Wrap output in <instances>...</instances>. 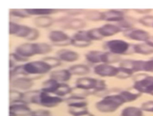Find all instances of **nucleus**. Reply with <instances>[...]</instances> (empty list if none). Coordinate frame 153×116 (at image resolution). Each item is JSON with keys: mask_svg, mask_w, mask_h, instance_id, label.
Returning <instances> with one entry per match:
<instances>
[{"mask_svg": "<svg viewBox=\"0 0 153 116\" xmlns=\"http://www.w3.org/2000/svg\"><path fill=\"white\" fill-rule=\"evenodd\" d=\"M49 38L50 40L56 43H63L65 42L67 44L68 42H71V41L69 40V37L67 34L61 31H53L50 33L49 35Z\"/></svg>", "mask_w": 153, "mask_h": 116, "instance_id": "11", "label": "nucleus"}, {"mask_svg": "<svg viewBox=\"0 0 153 116\" xmlns=\"http://www.w3.org/2000/svg\"><path fill=\"white\" fill-rule=\"evenodd\" d=\"M131 45L128 41L122 39H112L104 43L106 51L121 57L131 53Z\"/></svg>", "mask_w": 153, "mask_h": 116, "instance_id": "1", "label": "nucleus"}, {"mask_svg": "<svg viewBox=\"0 0 153 116\" xmlns=\"http://www.w3.org/2000/svg\"><path fill=\"white\" fill-rule=\"evenodd\" d=\"M27 14L33 15H44L52 14L53 11V10L50 9H30L26 10Z\"/></svg>", "mask_w": 153, "mask_h": 116, "instance_id": "19", "label": "nucleus"}, {"mask_svg": "<svg viewBox=\"0 0 153 116\" xmlns=\"http://www.w3.org/2000/svg\"><path fill=\"white\" fill-rule=\"evenodd\" d=\"M137 21L142 26L146 28H153V15L148 14L142 16Z\"/></svg>", "mask_w": 153, "mask_h": 116, "instance_id": "14", "label": "nucleus"}, {"mask_svg": "<svg viewBox=\"0 0 153 116\" xmlns=\"http://www.w3.org/2000/svg\"><path fill=\"white\" fill-rule=\"evenodd\" d=\"M58 55L61 59L68 62H72L77 60L79 55L76 52L68 50H62L58 52Z\"/></svg>", "mask_w": 153, "mask_h": 116, "instance_id": "12", "label": "nucleus"}, {"mask_svg": "<svg viewBox=\"0 0 153 116\" xmlns=\"http://www.w3.org/2000/svg\"><path fill=\"white\" fill-rule=\"evenodd\" d=\"M71 72L74 75H85L90 72V69L85 65H75L70 68Z\"/></svg>", "mask_w": 153, "mask_h": 116, "instance_id": "15", "label": "nucleus"}, {"mask_svg": "<svg viewBox=\"0 0 153 116\" xmlns=\"http://www.w3.org/2000/svg\"><path fill=\"white\" fill-rule=\"evenodd\" d=\"M146 43L149 46H150L151 48H152L153 49V36H152V35H151L149 40Z\"/></svg>", "mask_w": 153, "mask_h": 116, "instance_id": "23", "label": "nucleus"}, {"mask_svg": "<svg viewBox=\"0 0 153 116\" xmlns=\"http://www.w3.org/2000/svg\"><path fill=\"white\" fill-rule=\"evenodd\" d=\"M92 41L89 39L87 32L80 31L76 34L71 40V43L77 47H84L89 46Z\"/></svg>", "mask_w": 153, "mask_h": 116, "instance_id": "9", "label": "nucleus"}, {"mask_svg": "<svg viewBox=\"0 0 153 116\" xmlns=\"http://www.w3.org/2000/svg\"><path fill=\"white\" fill-rule=\"evenodd\" d=\"M134 24L135 23L132 19L128 18L127 16L124 20L117 24L121 28L123 32L134 27Z\"/></svg>", "mask_w": 153, "mask_h": 116, "instance_id": "17", "label": "nucleus"}, {"mask_svg": "<svg viewBox=\"0 0 153 116\" xmlns=\"http://www.w3.org/2000/svg\"><path fill=\"white\" fill-rule=\"evenodd\" d=\"M103 21L112 24H119L127 17L126 11L123 10H109L103 12Z\"/></svg>", "mask_w": 153, "mask_h": 116, "instance_id": "6", "label": "nucleus"}, {"mask_svg": "<svg viewBox=\"0 0 153 116\" xmlns=\"http://www.w3.org/2000/svg\"><path fill=\"white\" fill-rule=\"evenodd\" d=\"M103 38L112 37L123 33V30L117 24L107 23L97 28Z\"/></svg>", "mask_w": 153, "mask_h": 116, "instance_id": "7", "label": "nucleus"}, {"mask_svg": "<svg viewBox=\"0 0 153 116\" xmlns=\"http://www.w3.org/2000/svg\"><path fill=\"white\" fill-rule=\"evenodd\" d=\"M131 53L142 56H153V49L146 43H136L131 45Z\"/></svg>", "mask_w": 153, "mask_h": 116, "instance_id": "8", "label": "nucleus"}, {"mask_svg": "<svg viewBox=\"0 0 153 116\" xmlns=\"http://www.w3.org/2000/svg\"><path fill=\"white\" fill-rule=\"evenodd\" d=\"M122 33L126 39L137 43L147 42L151 35L147 30L135 27L124 31Z\"/></svg>", "mask_w": 153, "mask_h": 116, "instance_id": "3", "label": "nucleus"}, {"mask_svg": "<svg viewBox=\"0 0 153 116\" xmlns=\"http://www.w3.org/2000/svg\"><path fill=\"white\" fill-rule=\"evenodd\" d=\"M52 66L47 62L34 61L27 63L23 66L24 71L30 74H44L49 72Z\"/></svg>", "mask_w": 153, "mask_h": 116, "instance_id": "5", "label": "nucleus"}, {"mask_svg": "<svg viewBox=\"0 0 153 116\" xmlns=\"http://www.w3.org/2000/svg\"><path fill=\"white\" fill-rule=\"evenodd\" d=\"M11 13L14 16H17L18 17H21L26 16H27V12L25 13V12H21V10H13Z\"/></svg>", "mask_w": 153, "mask_h": 116, "instance_id": "22", "label": "nucleus"}, {"mask_svg": "<svg viewBox=\"0 0 153 116\" xmlns=\"http://www.w3.org/2000/svg\"><path fill=\"white\" fill-rule=\"evenodd\" d=\"M103 52L100 51H91L86 54V58L89 62L94 64L102 63V55Z\"/></svg>", "mask_w": 153, "mask_h": 116, "instance_id": "13", "label": "nucleus"}, {"mask_svg": "<svg viewBox=\"0 0 153 116\" xmlns=\"http://www.w3.org/2000/svg\"></svg>", "mask_w": 153, "mask_h": 116, "instance_id": "24", "label": "nucleus"}, {"mask_svg": "<svg viewBox=\"0 0 153 116\" xmlns=\"http://www.w3.org/2000/svg\"><path fill=\"white\" fill-rule=\"evenodd\" d=\"M142 76L140 79L136 81L135 86L140 89L147 88L148 90H153V75L142 73Z\"/></svg>", "mask_w": 153, "mask_h": 116, "instance_id": "10", "label": "nucleus"}, {"mask_svg": "<svg viewBox=\"0 0 153 116\" xmlns=\"http://www.w3.org/2000/svg\"><path fill=\"white\" fill-rule=\"evenodd\" d=\"M36 24L39 27H46L49 26L52 23V20L51 18L48 17H42L36 18Z\"/></svg>", "mask_w": 153, "mask_h": 116, "instance_id": "18", "label": "nucleus"}, {"mask_svg": "<svg viewBox=\"0 0 153 116\" xmlns=\"http://www.w3.org/2000/svg\"><path fill=\"white\" fill-rule=\"evenodd\" d=\"M87 34L91 41H101L103 39L99 34L97 28L89 30L87 32Z\"/></svg>", "mask_w": 153, "mask_h": 116, "instance_id": "20", "label": "nucleus"}, {"mask_svg": "<svg viewBox=\"0 0 153 116\" xmlns=\"http://www.w3.org/2000/svg\"><path fill=\"white\" fill-rule=\"evenodd\" d=\"M51 76L56 79H59L60 80H68L71 76V73L68 70H59L53 71L52 72Z\"/></svg>", "mask_w": 153, "mask_h": 116, "instance_id": "16", "label": "nucleus"}, {"mask_svg": "<svg viewBox=\"0 0 153 116\" xmlns=\"http://www.w3.org/2000/svg\"><path fill=\"white\" fill-rule=\"evenodd\" d=\"M133 11L137 14L144 16V15L150 14V13L153 11V10L151 9H134L133 10Z\"/></svg>", "mask_w": 153, "mask_h": 116, "instance_id": "21", "label": "nucleus"}, {"mask_svg": "<svg viewBox=\"0 0 153 116\" xmlns=\"http://www.w3.org/2000/svg\"><path fill=\"white\" fill-rule=\"evenodd\" d=\"M94 70L96 75L102 77H117L119 74V66L113 64H98Z\"/></svg>", "mask_w": 153, "mask_h": 116, "instance_id": "4", "label": "nucleus"}, {"mask_svg": "<svg viewBox=\"0 0 153 116\" xmlns=\"http://www.w3.org/2000/svg\"><path fill=\"white\" fill-rule=\"evenodd\" d=\"M51 48L46 44H25L19 46L17 53L24 57H31L35 54H45L50 52Z\"/></svg>", "mask_w": 153, "mask_h": 116, "instance_id": "2", "label": "nucleus"}]
</instances>
